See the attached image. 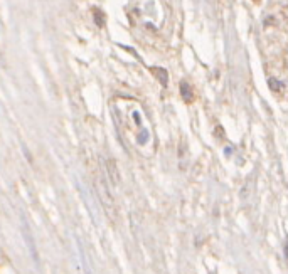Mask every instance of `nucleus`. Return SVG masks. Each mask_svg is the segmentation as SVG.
<instances>
[{"label": "nucleus", "mask_w": 288, "mask_h": 274, "mask_svg": "<svg viewBox=\"0 0 288 274\" xmlns=\"http://www.w3.org/2000/svg\"><path fill=\"white\" fill-rule=\"evenodd\" d=\"M153 74H159L157 78L160 79V83H162V86H167V72L164 71V69H159V67H153L152 69Z\"/></svg>", "instance_id": "obj_1"}, {"label": "nucleus", "mask_w": 288, "mask_h": 274, "mask_svg": "<svg viewBox=\"0 0 288 274\" xmlns=\"http://www.w3.org/2000/svg\"><path fill=\"white\" fill-rule=\"evenodd\" d=\"M180 91H182V96L185 98V101H190V99H192V94H190V89H189V84H187V83H182V84H180Z\"/></svg>", "instance_id": "obj_2"}]
</instances>
